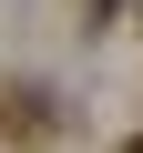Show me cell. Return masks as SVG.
<instances>
[{"mask_svg": "<svg viewBox=\"0 0 143 153\" xmlns=\"http://www.w3.org/2000/svg\"><path fill=\"white\" fill-rule=\"evenodd\" d=\"M0 143H21V153L61 143V112H51V92H31V82H0Z\"/></svg>", "mask_w": 143, "mask_h": 153, "instance_id": "1", "label": "cell"}, {"mask_svg": "<svg viewBox=\"0 0 143 153\" xmlns=\"http://www.w3.org/2000/svg\"><path fill=\"white\" fill-rule=\"evenodd\" d=\"M123 153H143V133H133V143H123Z\"/></svg>", "mask_w": 143, "mask_h": 153, "instance_id": "2", "label": "cell"}]
</instances>
